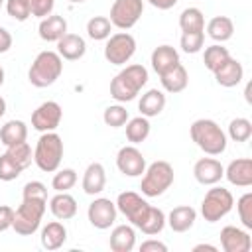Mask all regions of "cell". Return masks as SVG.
<instances>
[{
  "mask_svg": "<svg viewBox=\"0 0 252 252\" xmlns=\"http://www.w3.org/2000/svg\"><path fill=\"white\" fill-rule=\"evenodd\" d=\"M28 138V126L22 120H8L2 128H0V142L8 148L20 142H26Z\"/></svg>",
  "mask_w": 252,
  "mask_h": 252,
  "instance_id": "obj_28",
  "label": "cell"
},
{
  "mask_svg": "<svg viewBox=\"0 0 252 252\" xmlns=\"http://www.w3.org/2000/svg\"><path fill=\"white\" fill-rule=\"evenodd\" d=\"M2 83H4V69L0 67V87H2Z\"/></svg>",
  "mask_w": 252,
  "mask_h": 252,
  "instance_id": "obj_52",
  "label": "cell"
},
{
  "mask_svg": "<svg viewBox=\"0 0 252 252\" xmlns=\"http://www.w3.org/2000/svg\"><path fill=\"white\" fill-rule=\"evenodd\" d=\"M69 2H73V4H79V2H85V0H69Z\"/></svg>",
  "mask_w": 252,
  "mask_h": 252,
  "instance_id": "obj_53",
  "label": "cell"
},
{
  "mask_svg": "<svg viewBox=\"0 0 252 252\" xmlns=\"http://www.w3.org/2000/svg\"><path fill=\"white\" fill-rule=\"evenodd\" d=\"M236 207H238V217H240L242 224L246 228H252V193H244L238 199Z\"/></svg>",
  "mask_w": 252,
  "mask_h": 252,
  "instance_id": "obj_42",
  "label": "cell"
},
{
  "mask_svg": "<svg viewBox=\"0 0 252 252\" xmlns=\"http://www.w3.org/2000/svg\"><path fill=\"white\" fill-rule=\"evenodd\" d=\"M179 26L183 32H203L205 18L199 8H185L179 16Z\"/></svg>",
  "mask_w": 252,
  "mask_h": 252,
  "instance_id": "obj_32",
  "label": "cell"
},
{
  "mask_svg": "<svg viewBox=\"0 0 252 252\" xmlns=\"http://www.w3.org/2000/svg\"><path fill=\"white\" fill-rule=\"evenodd\" d=\"M193 173H195V179L203 185H213L217 181H220V177L224 175V167L220 165L219 159H213V158H201L195 161L193 165Z\"/></svg>",
  "mask_w": 252,
  "mask_h": 252,
  "instance_id": "obj_14",
  "label": "cell"
},
{
  "mask_svg": "<svg viewBox=\"0 0 252 252\" xmlns=\"http://www.w3.org/2000/svg\"><path fill=\"white\" fill-rule=\"evenodd\" d=\"M89 220L94 228H108L114 220H116V205L110 201V199H104V197H98L94 199L91 205H89Z\"/></svg>",
  "mask_w": 252,
  "mask_h": 252,
  "instance_id": "obj_12",
  "label": "cell"
},
{
  "mask_svg": "<svg viewBox=\"0 0 252 252\" xmlns=\"http://www.w3.org/2000/svg\"><path fill=\"white\" fill-rule=\"evenodd\" d=\"M61 71H63L61 55L55 53V51H41L33 59V63L28 71V79L33 87L43 89V87L53 85L59 79Z\"/></svg>",
  "mask_w": 252,
  "mask_h": 252,
  "instance_id": "obj_3",
  "label": "cell"
},
{
  "mask_svg": "<svg viewBox=\"0 0 252 252\" xmlns=\"http://www.w3.org/2000/svg\"><path fill=\"white\" fill-rule=\"evenodd\" d=\"M220 244L224 252H248L252 246L248 232L236 226H224L220 230Z\"/></svg>",
  "mask_w": 252,
  "mask_h": 252,
  "instance_id": "obj_15",
  "label": "cell"
},
{
  "mask_svg": "<svg viewBox=\"0 0 252 252\" xmlns=\"http://www.w3.org/2000/svg\"><path fill=\"white\" fill-rule=\"evenodd\" d=\"M22 171H24V167L18 165L8 154H2V156H0V179H2V181H12V179H16Z\"/></svg>",
  "mask_w": 252,
  "mask_h": 252,
  "instance_id": "obj_39",
  "label": "cell"
},
{
  "mask_svg": "<svg viewBox=\"0 0 252 252\" xmlns=\"http://www.w3.org/2000/svg\"><path fill=\"white\" fill-rule=\"evenodd\" d=\"M63 158V140L59 134L43 132L33 150V161L41 171H55Z\"/></svg>",
  "mask_w": 252,
  "mask_h": 252,
  "instance_id": "obj_4",
  "label": "cell"
},
{
  "mask_svg": "<svg viewBox=\"0 0 252 252\" xmlns=\"http://www.w3.org/2000/svg\"><path fill=\"white\" fill-rule=\"evenodd\" d=\"M14 222V209L8 205H0V232L10 228Z\"/></svg>",
  "mask_w": 252,
  "mask_h": 252,
  "instance_id": "obj_45",
  "label": "cell"
},
{
  "mask_svg": "<svg viewBox=\"0 0 252 252\" xmlns=\"http://www.w3.org/2000/svg\"><path fill=\"white\" fill-rule=\"evenodd\" d=\"M6 154L18 163V165H22L24 169L32 163V159H33V156H32V148H30V144L28 142H20V144H14V146H8V150H6Z\"/></svg>",
  "mask_w": 252,
  "mask_h": 252,
  "instance_id": "obj_37",
  "label": "cell"
},
{
  "mask_svg": "<svg viewBox=\"0 0 252 252\" xmlns=\"http://www.w3.org/2000/svg\"><path fill=\"white\" fill-rule=\"evenodd\" d=\"M148 134H150V122H148L146 116H136V118L128 120V124H126V138H128V142L140 144V142H144L148 138Z\"/></svg>",
  "mask_w": 252,
  "mask_h": 252,
  "instance_id": "obj_31",
  "label": "cell"
},
{
  "mask_svg": "<svg viewBox=\"0 0 252 252\" xmlns=\"http://www.w3.org/2000/svg\"><path fill=\"white\" fill-rule=\"evenodd\" d=\"M136 242V232L128 224H120L110 232V250L112 252H130Z\"/></svg>",
  "mask_w": 252,
  "mask_h": 252,
  "instance_id": "obj_26",
  "label": "cell"
},
{
  "mask_svg": "<svg viewBox=\"0 0 252 252\" xmlns=\"http://www.w3.org/2000/svg\"><path fill=\"white\" fill-rule=\"evenodd\" d=\"M191 138L193 142L205 152V154H211V156H219L224 152L226 148V136L224 132L220 130V126L211 120V118H197L191 128Z\"/></svg>",
  "mask_w": 252,
  "mask_h": 252,
  "instance_id": "obj_2",
  "label": "cell"
},
{
  "mask_svg": "<svg viewBox=\"0 0 252 252\" xmlns=\"http://www.w3.org/2000/svg\"><path fill=\"white\" fill-rule=\"evenodd\" d=\"M207 32L215 41H226L234 32V24L228 16H215L209 20Z\"/></svg>",
  "mask_w": 252,
  "mask_h": 252,
  "instance_id": "obj_30",
  "label": "cell"
},
{
  "mask_svg": "<svg viewBox=\"0 0 252 252\" xmlns=\"http://www.w3.org/2000/svg\"><path fill=\"white\" fill-rule=\"evenodd\" d=\"M39 37L45 41H57L67 33V22L59 14H49L39 22Z\"/></svg>",
  "mask_w": 252,
  "mask_h": 252,
  "instance_id": "obj_17",
  "label": "cell"
},
{
  "mask_svg": "<svg viewBox=\"0 0 252 252\" xmlns=\"http://www.w3.org/2000/svg\"><path fill=\"white\" fill-rule=\"evenodd\" d=\"M148 207H150V205H148L138 193H134V191H124V193H120L118 199H116V209H118L134 226L140 224V220H142L144 215L148 213Z\"/></svg>",
  "mask_w": 252,
  "mask_h": 252,
  "instance_id": "obj_11",
  "label": "cell"
},
{
  "mask_svg": "<svg viewBox=\"0 0 252 252\" xmlns=\"http://www.w3.org/2000/svg\"><path fill=\"white\" fill-rule=\"evenodd\" d=\"M134 51H136V39L126 32H118V33L110 35L104 45V57L112 65L126 63L134 55Z\"/></svg>",
  "mask_w": 252,
  "mask_h": 252,
  "instance_id": "obj_8",
  "label": "cell"
},
{
  "mask_svg": "<svg viewBox=\"0 0 252 252\" xmlns=\"http://www.w3.org/2000/svg\"><path fill=\"white\" fill-rule=\"evenodd\" d=\"M45 205H47V201H43V199H22V205L14 211L12 228L22 236L33 234L43 219Z\"/></svg>",
  "mask_w": 252,
  "mask_h": 252,
  "instance_id": "obj_5",
  "label": "cell"
},
{
  "mask_svg": "<svg viewBox=\"0 0 252 252\" xmlns=\"http://www.w3.org/2000/svg\"><path fill=\"white\" fill-rule=\"evenodd\" d=\"M205 33L203 32H183L181 35V47L185 53H197L203 47Z\"/></svg>",
  "mask_w": 252,
  "mask_h": 252,
  "instance_id": "obj_40",
  "label": "cell"
},
{
  "mask_svg": "<svg viewBox=\"0 0 252 252\" xmlns=\"http://www.w3.org/2000/svg\"><path fill=\"white\" fill-rule=\"evenodd\" d=\"M6 10H8V16H12L18 22H24V20H28L32 16L28 0H8L6 2Z\"/></svg>",
  "mask_w": 252,
  "mask_h": 252,
  "instance_id": "obj_41",
  "label": "cell"
},
{
  "mask_svg": "<svg viewBox=\"0 0 252 252\" xmlns=\"http://www.w3.org/2000/svg\"><path fill=\"white\" fill-rule=\"evenodd\" d=\"M163 226H165V215H163V211L150 205V207H148V213H146L144 219L140 220L138 228H140L144 234H158V232L163 230Z\"/></svg>",
  "mask_w": 252,
  "mask_h": 252,
  "instance_id": "obj_29",
  "label": "cell"
},
{
  "mask_svg": "<svg viewBox=\"0 0 252 252\" xmlns=\"http://www.w3.org/2000/svg\"><path fill=\"white\" fill-rule=\"evenodd\" d=\"M102 120L106 126L110 128H120L128 122V110L120 104H110L104 108V114H102Z\"/></svg>",
  "mask_w": 252,
  "mask_h": 252,
  "instance_id": "obj_35",
  "label": "cell"
},
{
  "mask_svg": "<svg viewBox=\"0 0 252 252\" xmlns=\"http://www.w3.org/2000/svg\"><path fill=\"white\" fill-rule=\"evenodd\" d=\"M226 179L232 183V185H238V187H248L252 185V159L250 158H238V159H232L224 171Z\"/></svg>",
  "mask_w": 252,
  "mask_h": 252,
  "instance_id": "obj_16",
  "label": "cell"
},
{
  "mask_svg": "<svg viewBox=\"0 0 252 252\" xmlns=\"http://www.w3.org/2000/svg\"><path fill=\"white\" fill-rule=\"evenodd\" d=\"M173 183V167L169 161L158 159L154 163L148 165V169H144V177H142V193L146 197H158L161 193H165V189H169V185Z\"/></svg>",
  "mask_w": 252,
  "mask_h": 252,
  "instance_id": "obj_6",
  "label": "cell"
},
{
  "mask_svg": "<svg viewBox=\"0 0 252 252\" xmlns=\"http://www.w3.org/2000/svg\"><path fill=\"white\" fill-rule=\"evenodd\" d=\"M49 209H51L55 219L69 220L77 215V201L67 191H57V195H53L51 201H49Z\"/></svg>",
  "mask_w": 252,
  "mask_h": 252,
  "instance_id": "obj_19",
  "label": "cell"
},
{
  "mask_svg": "<svg viewBox=\"0 0 252 252\" xmlns=\"http://www.w3.org/2000/svg\"><path fill=\"white\" fill-rule=\"evenodd\" d=\"M142 12H144L142 0H114L108 20L112 26H116L120 30H128L140 20Z\"/></svg>",
  "mask_w": 252,
  "mask_h": 252,
  "instance_id": "obj_9",
  "label": "cell"
},
{
  "mask_svg": "<svg viewBox=\"0 0 252 252\" xmlns=\"http://www.w3.org/2000/svg\"><path fill=\"white\" fill-rule=\"evenodd\" d=\"M228 57H230V53H228L226 47H222V45H209V47L205 49L203 63H205V67H207L209 71H215V69H219Z\"/></svg>",
  "mask_w": 252,
  "mask_h": 252,
  "instance_id": "obj_33",
  "label": "cell"
},
{
  "mask_svg": "<svg viewBox=\"0 0 252 252\" xmlns=\"http://www.w3.org/2000/svg\"><path fill=\"white\" fill-rule=\"evenodd\" d=\"M232 193L224 187H213L207 191L203 203H201V213L207 222H217L220 217H224L232 209Z\"/></svg>",
  "mask_w": 252,
  "mask_h": 252,
  "instance_id": "obj_7",
  "label": "cell"
},
{
  "mask_svg": "<svg viewBox=\"0 0 252 252\" xmlns=\"http://www.w3.org/2000/svg\"><path fill=\"white\" fill-rule=\"evenodd\" d=\"M213 73H215V79H217V83H219L220 87H234V85L240 83V79H242V75H244V69H242V63H240V61L228 57V59H226L219 69H215Z\"/></svg>",
  "mask_w": 252,
  "mask_h": 252,
  "instance_id": "obj_20",
  "label": "cell"
},
{
  "mask_svg": "<svg viewBox=\"0 0 252 252\" xmlns=\"http://www.w3.org/2000/svg\"><path fill=\"white\" fill-rule=\"evenodd\" d=\"M85 51H87V43L77 33H65L61 39H57V53L63 59H69V61L81 59Z\"/></svg>",
  "mask_w": 252,
  "mask_h": 252,
  "instance_id": "obj_18",
  "label": "cell"
},
{
  "mask_svg": "<svg viewBox=\"0 0 252 252\" xmlns=\"http://www.w3.org/2000/svg\"><path fill=\"white\" fill-rule=\"evenodd\" d=\"M2 2H4V0H0V6H2Z\"/></svg>",
  "mask_w": 252,
  "mask_h": 252,
  "instance_id": "obj_54",
  "label": "cell"
},
{
  "mask_svg": "<svg viewBox=\"0 0 252 252\" xmlns=\"http://www.w3.org/2000/svg\"><path fill=\"white\" fill-rule=\"evenodd\" d=\"M61 116H63V110L61 106L55 102V100H47V102H41L33 114H32V126L39 132H51L59 126L61 122Z\"/></svg>",
  "mask_w": 252,
  "mask_h": 252,
  "instance_id": "obj_10",
  "label": "cell"
},
{
  "mask_svg": "<svg viewBox=\"0 0 252 252\" xmlns=\"http://www.w3.org/2000/svg\"><path fill=\"white\" fill-rule=\"evenodd\" d=\"M179 63V53L171 45H158L152 51V67L158 75L169 71L173 65Z\"/></svg>",
  "mask_w": 252,
  "mask_h": 252,
  "instance_id": "obj_22",
  "label": "cell"
},
{
  "mask_svg": "<svg viewBox=\"0 0 252 252\" xmlns=\"http://www.w3.org/2000/svg\"><path fill=\"white\" fill-rule=\"evenodd\" d=\"M140 252H167V246L159 240H146L140 244Z\"/></svg>",
  "mask_w": 252,
  "mask_h": 252,
  "instance_id": "obj_46",
  "label": "cell"
},
{
  "mask_svg": "<svg viewBox=\"0 0 252 252\" xmlns=\"http://www.w3.org/2000/svg\"><path fill=\"white\" fill-rule=\"evenodd\" d=\"M195 219H197V211H195L193 207H189V205H179V207H175V209L169 213L167 222H169L171 230H175V232H185V230H189V228L193 226Z\"/></svg>",
  "mask_w": 252,
  "mask_h": 252,
  "instance_id": "obj_24",
  "label": "cell"
},
{
  "mask_svg": "<svg viewBox=\"0 0 252 252\" xmlns=\"http://www.w3.org/2000/svg\"><path fill=\"white\" fill-rule=\"evenodd\" d=\"M154 8H159V10H169L177 4V0H148Z\"/></svg>",
  "mask_w": 252,
  "mask_h": 252,
  "instance_id": "obj_48",
  "label": "cell"
},
{
  "mask_svg": "<svg viewBox=\"0 0 252 252\" xmlns=\"http://www.w3.org/2000/svg\"><path fill=\"white\" fill-rule=\"evenodd\" d=\"M116 165L118 169L128 175V177H136L142 175L146 169V158L142 156V152L136 146H124L120 148L118 156H116Z\"/></svg>",
  "mask_w": 252,
  "mask_h": 252,
  "instance_id": "obj_13",
  "label": "cell"
},
{
  "mask_svg": "<svg viewBox=\"0 0 252 252\" xmlns=\"http://www.w3.org/2000/svg\"><path fill=\"white\" fill-rule=\"evenodd\" d=\"M110 30H112V24L106 16H93L87 22V33L93 39H106L110 35Z\"/></svg>",
  "mask_w": 252,
  "mask_h": 252,
  "instance_id": "obj_34",
  "label": "cell"
},
{
  "mask_svg": "<svg viewBox=\"0 0 252 252\" xmlns=\"http://www.w3.org/2000/svg\"><path fill=\"white\" fill-rule=\"evenodd\" d=\"M24 199H43L47 201V187L41 181H28L24 185Z\"/></svg>",
  "mask_w": 252,
  "mask_h": 252,
  "instance_id": "obj_43",
  "label": "cell"
},
{
  "mask_svg": "<svg viewBox=\"0 0 252 252\" xmlns=\"http://www.w3.org/2000/svg\"><path fill=\"white\" fill-rule=\"evenodd\" d=\"M163 106H165V94L158 89H150L146 94H142L140 104H138L142 116H146V118L148 116H158L163 110Z\"/></svg>",
  "mask_w": 252,
  "mask_h": 252,
  "instance_id": "obj_27",
  "label": "cell"
},
{
  "mask_svg": "<svg viewBox=\"0 0 252 252\" xmlns=\"http://www.w3.org/2000/svg\"><path fill=\"white\" fill-rule=\"evenodd\" d=\"M12 47V35L6 28L0 26V53H6Z\"/></svg>",
  "mask_w": 252,
  "mask_h": 252,
  "instance_id": "obj_47",
  "label": "cell"
},
{
  "mask_svg": "<svg viewBox=\"0 0 252 252\" xmlns=\"http://www.w3.org/2000/svg\"><path fill=\"white\" fill-rule=\"evenodd\" d=\"M193 252H217V246H213V244H197V246H193Z\"/></svg>",
  "mask_w": 252,
  "mask_h": 252,
  "instance_id": "obj_49",
  "label": "cell"
},
{
  "mask_svg": "<svg viewBox=\"0 0 252 252\" xmlns=\"http://www.w3.org/2000/svg\"><path fill=\"white\" fill-rule=\"evenodd\" d=\"M106 185V175H104V167L98 161H93L83 175V191L87 195H96L104 189Z\"/></svg>",
  "mask_w": 252,
  "mask_h": 252,
  "instance_id": "obj_21",
  "label": "cell"
},
{
  "mask_svg": "<svg viewBox=\"0 0 252 252\" xmlns=\"http://www.w3.org/2000/svg\"><path fill=\"white\" fill-rule=\"evenodd\" d=\"M75 183H77V173H75V169H71V167L59 169V171L53 175V181H51V185H53L55 191H67V189H71Z\"/></svg>",
  "mask_w": 252,
  "mask_h": 252,
  "instance_id": "obj_38",
  "label": "cell"
},
{
  "mask_svg": "<svg viewBox=\"0 0 252 252\" xmlns=\"http://www.w3.org/2000/svg\"><path fill=\"white\" fill-rule=\"evenodd\" d=\"M252 83H248L246 85V89H244V98H246V102H252Z\"/></svg>",
  "mask_w": 252,
  "mask_h": 252,
  "instance_id": "obj_50",
  "label": "cell"
},
{
  "mask_svg": "<svg viewBox=\"0 0 252 252\" xmlns=\"http://www.w3.org/2000/svg\"><path fill=\"white\" fill-rule=\"evenodd\" d=\"M67 240V228L59 222V220H53V222H47L41 230V246L45 250H57L65 244Z\"/></svg>",
  "mask_w": 252,
  "mask_h": 252,
  "instance_id": "obj_23",
  "label": "cell"
},
{
  "mask_svg": "<svg viewBox=\"0 0 252 252\" xmlns=\"http://www.w3.org/2000/svg\"><path fill=\"white\" fill-rule=\"evenodd\" d=\"M4 112H6V100L0 96V116H4Z\"/></svg>",
  "mask_w": 252,
  "mask_h": 252,
  "instance_id": "obj_51",
  "label": "cell"
},
{
  "mask_svg": "<svg viewBox=\"0 0 252 252\" xmlns=\"http://www.w3.org/2000/svg\"><path fill=\"white\" fill-rule=\"evenodd\" d=\"M252 134V122L248 118H234L228 124V136L234 142H246Z\"/></svg>",
  "mask_w": 252,
  "mask_h": 252,
  "instance_id": "obj_36",
  "label": "cell"
},
{
  "mask_svg": "<svg viewBox=\"0 0 252 252\" xmlns=\"http://www.w3.org/2000/svg\"><path fill=\"white\" fill-rule=\"evenodd\" d=\"M30 2V10H32V16H37V18H45L51 14L53 10V0H28Z\"/></svg>",
  "mask_w": 252,
  "mask_h": 252,
  "instance_id": "obj_44",
  "label": "cell"
},
{
  "mask_svg": "<svg viewBox=\"0 0 252 252\" xmlns=\"http://www.w3.org/2000/svg\"><path fill=\"white\" fill-rule=\"evenodd\" d=\"M148 83V71L144 65H128L110 81V96L118 102L132 100L138 91Z\"/></svg>",
  "mask_w": 252,
  "mask_h": 252,
  "instance_id": "obj_1",
  "label": "cell"
},
{
  "mask_svg": "<svg viewBox=\"0 0 252 252\" xmlns=\"http://www.w3.org/2000/svg\"><path fill=\"white\" fill-rule=\"evenodd\" d=\"M159 81H161V85H163L165 91H169V93H179V91H183V89L187 87L189 75H187V69H185L181 63H177V65H173L169 71L161 73V75H159Z\"/></svg>",
  "mask_w": 252,
  "mask_h": 252,
  "instance_id": "obj_25",
  "label": "cell"
}]
</instances>
